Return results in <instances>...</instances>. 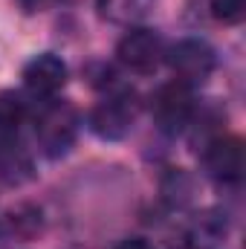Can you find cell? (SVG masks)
Masks as SVG:
<instances>
[{
    "mask_svg": "<svg viewBox=\"0 0 246 249\" xmlns=\"http://www.w3.org/2000/svg\"><path fill=\"white\" fill-rule=\"evenodd\" d=\"M78 136V110L70 102L50 99L44 102L38 119H35V139L44 151V157L58 160L64 157Z\"/></svg>",
    "mask_w": 246,
    "mask_h": 249,
    "instance_id": "cell-1",
    "label": "cell"
},
{
    "mask_svg": "<svg viewBox=\"0 0 246 249\" xmlns=\"http://www.w3.org/2000/svg\"><path fill=\"white\" fill-rule=\"evenodd\" d=\"M139 116V102L130 90H119V93H110L105 96L93 113H90V127L96 136L102 139H124Z\"/></svg>",
    "mask_w": 246,
    "mask_h": 249,
    "instance_id": "cell-2",
    "label": "cell"
},
{
    "mask_svg": "<svg viewBox=\"0 0 246 249\" xmlns=\"http://www.w3.org/2000/svg\"><path fill=\"white\" fill-rule=\"evenodd\" d=\"M151 113H154V122H157L159 130H165V133L183 130L185 124L191 122V113H194L191 87L177 81V78L162 84L151 99Z\"/></svg>",
    "mask_w": 246,
    "mask_h": 249,
    "instance_id": "cell-3",
    "label": "cell"
},
{
    "mask_svg": "<svg viewBox=\"0 0 246 249\" xmlns=\"http://www.w3.org/2000/svg\"><path fill=\"white\" fill-rule=\"evenodd\" d=\"M116 58L133 72H154L159 61L165 58V44H162L159 32H154L148 26H133L116 44Z\"/></svg>",
    "mask_w": 246,
    "mask_h": 249,
    "instance_id": "cell-4",
    "label": "cell"
},
{
    "mask_svg": "<svg viewBox=\"0 0 246 249\" xmlns=\"http://www.w3.org/2000/svg\"><path fill=\"white\" fill-rule=\"evenodd\" d=\"M168 67L174 70L177 81L183 84H203L211 72H214V50L206 44V41H197V38H185L180 44H174L168 50Z\"/></svg>",
    "mask_w": 246,
    "mask_h": 249,
    "instance_id": "cell-5",
    "label": "cell"
},
{
    "mask_svg": "<svg viewBox=\"0 0 246 249\" xmlns=\"http://www.w3.org/2000/svg\"><path fill=\"white\" fill-rule=\"evenodd\" d=\"M203 165L209 177L220 183H238L244 174V139L232 133H220L209 139L203 148Z\"/></svg>",
    "mask_w": 246,
    "mask_h": 249,
    "instance_id": "cell-6",
    "label": "cell"
},
{
    "mask_svg": "<svg viewBox=\"0 0 246 249\" xmlns=\"http://www.w3.org/2000/svg\"><path fill=\"white\" fill-rule=\"evenodd\" d=\"M23 84L35 99H53L67 84V64L55 53H41L23 67Z\"/></svg>",
    "mask_w": 246,
    "mask_h": 249,
    "instance_id": "cell-7",
    "label": "cell"
},
{
    "mask_svg": "<svg viewBox=\"0 0 246 249\" xmlns=\"http://www.w3.org/2000/svg\"><path fill=\"white\" fill-rule=\"evenodd\" d=\"M0 177L15 186L32 177V160L18 136H0Z\"/></svg>",
    "mask_w": 246,
    "mask_h": 249,
    "instance_id": "cell-8",
    "label": "cell"
},
{
    "mask_svg": "<svg viewBox=\"0 0 246 249\" xmlns=\"http://www.w3.org/2000/svg\"><path fill=\"white\" fill-rule=\"evenodd\" d=\"M154 3L157 0H96V9L110 23L133 26V23H139V20H145L151 15Z\"/></svg>",
    "mask_w": 246,
    "mask_h": 249,
    "instance_id": "cell-9",
    "label": "cell"
},
{
    "mask_svg": "<svg viewBox=\"0 0 246 249\" xmlns=\"http://www.w3.org/2000/svg\"><path fill=\"white\" fill-rule=\"evenodd\" d=\"M226 238V223L217 217V214H200L191 229H188V241H191V249H214L220 241Z\"/></svg>",
    "mask_w": 246,
    "mask_h": 249,
    "instance_id": "cell-10",
    "label": "cell"
},
{
    "mask_svg": "<svg viewBox=\"0 0 246 249\" xmlns=\"http://www.w3.org/2000/svg\"><path fill=\"white\" fill-rule=\"evenodd\" d=\"M26 119V102L15 90L0 93V136H18V127Z\"/></svg>",
    "mask_w": 246,
    "mask_h": 249,
    "instance_id": "cell-11",
    "label": "cell"
},
{
    "mask_svg": "<svg viewBox=\"0 0 246 249\" xmlns=\"http://www.w3.org/2000/svg\"><path fill=\"white\" fill-rule=\"evenodd\" d=\"M211 15L226 26H238L246 15V0H211Z\"/></svg>",
    "mask_w": 246,
    "mask_h": 249,
    "instance_id": "cell-12",
    "label": "cell"
},
{
    "mask_svg": "<svg viewBox=\"0 0 246 249\" xmlns=\"http://www.w3.org/2000/svg\"><path fill=\"white\" fill-rule=\"evenodd\" d=\"M116 249H154L148 241H142V238H127V241H122Z\"/></svg>",
    "mask_w": 246,
    "mask_h": 249,
    "instance_id": "cell-13",
    "label": "cell"
}]
</instances>
